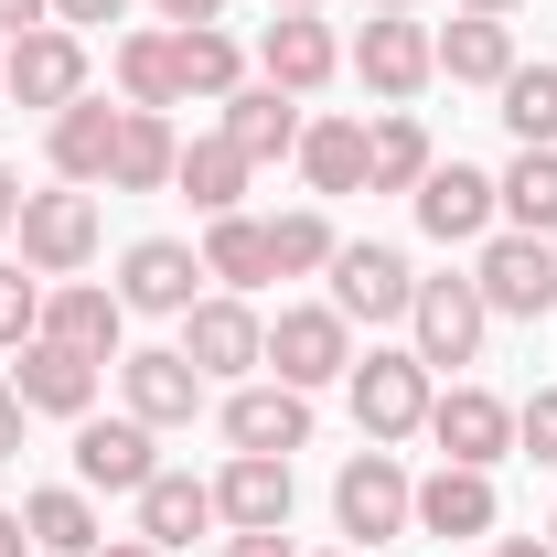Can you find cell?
<instances>
[{
  "instance_id": "6da1fadb",
  "label": "cell",
  "mask_w": 557,
  "mask_h": 557,
  "mask_svg": "<svg viewBox=\"0 0 557 557\" xmlns=\"http://www.w3.org/2000/svg\"><path fill=\"white\" fill-rule=\"evenodd\" d=\"M269 375L300 386V397L333 386V375H354V322L333 311V300H289V311L269 322Z\"/></svg>"
},
{
  "instance_id": "7a4b0ae2",
  "label": "cell",
  "mask_w": 557,
  "mask_h": 557,
  "mask_svg": "<svg viewBox=\"0 0 557 557\" xmlns=\"http://www.w3.org/2000/svg\"><path fill=\"white\" fill-rule=\"evenodd\" d=\"M22 269L33 278H75L86 258H97V194L86 183H65V194H22Z\"/></svg>"
},
{
  "instance_id": "3957f363",
  "label": "cell",
  "mask_w": 557,
  "mask_h": 557,
  "mask_svg": "<svg viewBox=\"0 0 557 557\" xmlns=\"http://www.w3.org/2000/svg\"><path fill=\"white\" fill-rule=\"evenodd\" d=\"M472 289H483V311H504V322H547V311H557V247L504 225V236H483Z\"/></svg>"
},
{
  "instance_id": "277c9868",
  "label": "cell",
  "mask_w": 557,
  "mask_h": 557,
  "mask_svg": "<svg viewBox=\"0 0 557 557\" xmlns=\"http://www.w3.org/2000/svg\"><path fill=\"white\" fill-rule=\"evenodd\" d=\"M354 429L386 450V440H418L429 429V364L418 354H364L354 364Z\"/></svg>"
},
{
  "instance_id": "5b68a950",
  "label": "cell",
  "mask_w": 557,
  "mask_h": 557,
  "mask_svg": "<svg viewBox=\"0 0 557 557\" xmlns=\"http://www.w3.org/2000/svg\"><path fill=\"white\" fill-rule=\"evenodd\" d=\"M333 515H344V536H364V547L408 536L418 483L397 472V450H354V461H344V483H333Z\"/></svg>"
},
{
  "instance_id": "8992f818",
  "label": "cell",
  "mask_w": 557,
  "mask_h": 557,
  "mask_svg": "<svg viewBox=\"0 0 557 557\" xmlns=\"http://www.w3.org/2000/svg\"><path fill=\"white\" fill-rule=\"evenodd\" d=\"M183 364H194L205 386L214 375H258V364H269V322H258L236 289H225V300H194V311H183Z\"/></svg>"
},
{
  "instance_id": "52a82bcc",
  "label": "cell",
  "mask_w": 557,
  "mask_h": 557,
  "mask_svg": "<svg viewBox=\"0 0 557 557\" xmlns=\"http://www.w3.org/2000/svg\"><path fill=\"white\" fill-rule=\"evenodd\" d=\"M408 300H418V269L397 247H375V236L333 247V311L344 322H408Z\"/></svg>"
},
{
  "instance_id": "ba28073f",
  "label": "cell",
  "mask_w": 557,
  "mask_h": 557,
  "mask_svg": "<svg viewBox=\"0 0 557 557\" xmlns=\"http://www.w3.org/2000/svg\"><path fill=\"white\" fill-rule=\"evenodd\" d=\"M483 289H472V278H418V300H408V333H418V364H472V354H483Z\"/></svg>"
},
{
  "instance_id": "9c48e42d",
  "label": "cell",
  "mask_w": 557,
  "mask_h": 557,
  "mask_svg": "<svg viewBox=\"0 0 557 557\" xmlns=\"http://www.w3.org/2000/svg\"><path fill=\"white\" fill-rule=\"evenodd\" d=\"M354 75H364V86H375V97H386V108H408L418 86H429V75H440V44H429V33H418L408 11H375V22H364V33H354Z\"/></svg>"
},
{
  "instance_id": "30bf717a",
  "label": "cell",
  "mask_w": 557,
  "mask_h": 557,
  "mask_svg": "<svg viewBox=\"0 0 557 557\" xmlns=\"http://www.w3.org/2000/svg\"><path fill=\"white\" fill-rule=\"evenodd\" d=\"M429 440H440V461L493 472V461L515 450V408H504L493 386H450V397H429Z\"/></svg>"
},
{
  "instance_id": "8fae6325",
  "label": "cell",
  "mask_w": 557,
  "mask_h": 557,
  "mask_svg": "<svg viewBox=\"0 0 557 557\" xmlns=\"http://www.w3.org/2000/svg\"><path fill=\"white\" fill-rule=\"evenodd\" d=\"M86 97V33H65V22H44V33H22L11 44V108H75Z\"/></svg>"
},
{
  "instance_id": "7c38bea8",
  "label": "cell",
  "mask_w": 557,
  "mask_h": 557,
  "mask_svg": "<svg viewBox=\"0 0 557 557\" xmlns=\"http://www.w3.org/2000/svg\"><path fill=\"white\" fill-rule=\"evenodd\" d=\"M418 205V225H429V236H440V247H483L493 236V172H472V161H429V183H418L408 194Z\"/></svg>"
},
{
  "instance_id": "4fadbf2b",
  "label": "cell",
  "mask_w": 557,
  "mask_h": 557,
  "mask_svg": "<svg viewBox=\"0 0 557 557\" xmlns=\"http://www.w3.org/2000/svg\"><path fill=\"white\" fill-rule=\"evenodd\" d=\"M119 397H129L139 429H194V408H205V375L183 364V344H161V354H119Z\"/></svg>"
},
{
  "instance_id": "5bb4252c",
  "label": "cell",
  "mask_w": 557,
  "mask_h": 557,
  "mask_svg": "<svg viewBox=\"0 0 557 557\" xmlns=\"http://www.w3.org/2000/svg\"><path fill=\"white\" fill-rule=\"evenodd\" d=\"M11 397H22V408H44V418H86V408H97V354L33 333L22 364H11Z\"/></svg>"
},
{
  "instance_id": "9a60e30c",
  "label": "cell",
  "mask_w": 557,
  "mask_h": 557,
  "mask_svg": "<svg viewBox=\"0 0 557 557\" xmlns=\"http://www.w3.org/2000/svg\"><path fill=\"white\" fill-rule=\"evenodd\" d=\"M44 333L75 344V354H97V364H119L129 300H119V289H97V278H54V289H44Z\"/></svg>"
},
{
  "instance_id": "2e32d148",
  "label": "cell",
  "mask_w": 557,
  "mask_h": 557,
  "mask_svg": "<svg viewBox=\"0 0 557 557\" xmlns=\"http://www.w3.org/2000/svg\"><path fill=\"white\" fill-rule=\"evenodd\" d=\"M161 472L150 461V429L139 418H75V483L86 493H139Z\"/></svg>"
},
{
  "instance_id": "e0dca14e",
  "label": "cell",
  "mask_w": 557,
  "mask_h": 557,
  "mask_svg": "<svg viewBox=\"0 0 557 557\" xmlns=\"http://www.w3.org/2000/svg\"><path fill=\"white\" fill-rule=\"evenodd\" d=\"M333 65H344V44H333V22H311V11H278L269 33H258V75L289 86V97L333 86Z\"/></svg>"
},
{
  "instance_id": "ac0fdd59",
  "label": "cell",
  "mask_w": 557,
  "mask_h": 557,
  "mask_svg": "<svg viewBox=\"0 0 557 557\" xmlns=\"http://www.w3.org/2000/svg\"><path fill=\"white\" fill-rule=\"evenodd\" d=\"M194 278H205V258H194L183 236H139L129 258H119V300H129V311H172V322H183V311H194Z\"/></svg>"
},
{
  "instance_id": "d6986e66",
  "label": "cell",
  "mask_w": 557,
  "mask_h": 557,
  "mask_svg": "<svg viewBox=\"0 0 557 557\" xmlns=\"http://www.w3.org/2000/svg\"><path fill=\"white\" fill-rule=\"evenodd\" d=\"M214 515H225L236 536H269V525H289V461H269V450H236V461L214 472Z\"/></svg>"
},
{
  "instance_id": "ffe728a7",
  "label": "cell",
  "mask_w": 557,
  "mask_h": 557,
  "mask_svg": "<svg viewBox=\"0 0 557 557\" xmlns=\"http://www.w3.org/2000/svg\"><path fill=\"white\" fill-rule=\"evenodd\" d=\"M225 440L289 461V450L311 440V397H300V386H236V397H225Z\"/></svg>"
},
{
  "instance_id": "44dd1931",
  "label": "cell",
  "mask_w": 557,
  "mask_h": 557,
  "mask_svg": "<svg viewBox=\"0 0 557 557\" xmlns=\"http://www.w3.org/2000/svg\"><path fill=\"white\" fill-rule=\"evenodd\" d=\"M119 119H129V108H108V97H75V108H54V172H65V183H86V194H108Z\"/></svg>"
},
{
  "instance_id": "7402d4cb",
  "label": "cell",
  "mask_w": 557,
  "mask_h": 557,
  "mask_svg": "<svg viewBox=\"0 0 557 557\" xmlns=\"http://www.w3.org/2000/svg\"><path fill=\"white\" fill-rule=\"evenodd\" d=\"M247 172H258V161H247L225 129H205V139H183L172 194H194V214H236V205H247Z\"/></svg>"
},
{
  "instance_id": "603a6c76",
  "label": "cell",
  "mask_w": 557,
  "mask_h": 557,
  "mask_svg": "<svg viewBox=\"0 0 557 557\" xmlns=\"http://www.w3.org/2000/svg\"><path fill=\"white\" fill-rule=\"evenodd\" d=\"M300 129H311V119H300V97H289V86H269V75L225 97V139H236L247 161H278V150H300Z\"/></svg>"
},
{
  "instance_id": "cb8c5ba5",
  "label": "cell",
  "mask_w": 557,
  "mask_h": 557,
  "mask_svg": "<svg viewBox=\"0 0 557 557\" xmlns=\"http://www.w3.org/2000/svg\"><path fill=\"white\" fill-rule=\"evenodd\" d=\"M418 536H493V472H461V461H440L429 483H418Z\"/></svg>"
},
{
  "instance_id": "d4e9b609",
  "label": "cell",
  "mask_w": 557,
  "mask_h": 557,
  "mask_svg": "<svg viewBox=\"0 0 557 557\" xmlns=\"http://www.w3.org/2000/svg\"><path fill=\"white\" fill-rule=\"evenodd\" d=\"M440 44V75L450 86H504L515 75V22H493V11H461L450 33H429Z\"/></svg>"
},
{
  "instance_id": "484cf974",
  "label": "cell",
  "mask_w": 557,
  "mask_h": 557,
  "mask_svg": "<svg viewBox=\"0 0 557 557\" xmlns=\"http://www.w3.org/2000/svg\"><path fill=\"white\" fill-rule=\"evenodd\" d=\"M214 525V483H194V472H150L139 483V536L150 547H194Z\"/></svg>"
},
{
  "instance_id": "4316f807",
  "label": "cell",
  "mask_w": 557,
  "mask_h": 557,
  "mask_svg": "<svg viewBox=\"0 0 557 557\" xmlns=\"http://www.w3.org/2000/svg\"><path fill=\"white\" fill-rule=\"evenodd\" d=\"M172 161H183L172 119H161V108H129V119H119V161H108V194H161Z\"/></svg>"
},
{
  "instance_id": "83f0119b",
  "label": "cell",
  "mask_w": 557,
  "mask_h": 557,
  "mask_svg": "<svg viewBox=\"0 0 557 557\" xmlns=\"http://www.w3.org/2000/svg\"><path fill=\"white\" fill-rule=\"evenodd\" d=\"M205 278H225L236 300H247L258 278H278V258H269V225H258V214H205Z\"/></svg>"
},
{
  "instance_id": "f1b7e54d",
  "label": "cell",
  "mask_w": 557,
  "mask_h": 557,
  "mask_svg": "<svg viewBox=\"0 0 557 557\" xmlns=\"http://www.w3.org/2000/svg\"><path fill=\"white\" fill-rule=\"evenodd\" d=\"M429 161H440V150H429L418 119H375V129H364V183H375V194H418Z\"/></svg>"
},
{
  "instance_id": "f546056e",
  "label": "cell",
  "mask_w": 557,
  "mask_h": 557,
  "mask_svg": "<svg viewBox=\"0 0 557 557\" xmlns=\"http://www.w3.org/2000/svg\"><path fill=\"white\" fill-rule=\"evenodd\" d=\"M493 205L515 236H557V150H515V172L493 183Z\"/></svg>"
},
{
  "instance_id": "4dcf8cb0",
  "label": "cell",
  "mask_w": 557,
  "mask_h": 557,
  "mask_svg": "<svg viewBox=\"0 0 557 557\" xmlns=\"http://www.w3.org/2000/svg\"><path fill=\"white\" fill-rule=\"evenodd\" d=\"M300 172H311V194H354L364 183V119H311L300 129Z\"/></svg>"
},
{
  "instance_id": "1f68e13d",
  "label": "cell",
  "mask_w": 557,
  "mask_h": 557,
  "mask_svg": "<svg viewBox=\"0 0 557 557\" xmlns=\"http://www.w3.org/2000/svg\"><path fill=\"white\" fill-rule=\"evenodd\" d=\"M22 525H33V547H44V557H97V504H86L75 483L33 493V504H22Z\"/></svg>"
},
{
  "instance_id": "d6a6232c",
  "label": "cell",
  "mask_w": 557,
  "mask_h": 557,
  "mask_svg": "<svg viewBox=\"0 0 557 557\" xmlns=\"http://www.w3.org/2000/svg\"><path fill=\"white\" fill-rule=\"evenodd\" d=\"M172 75H183V97H236V75H247V54H236V33H214V22H194V33H172Z\"/></svg>"
},
{
  "instance_id": "836d02e7",
  "label": "cell",
  "mask_w": 557,
  "mask_h": 557,
  "mask_svg": "<svg viewBox=\"0 0 557 557\" xmlns=\"http://www.w3.org/2000/svg\"><path fill=\"white\" fill-rule=\"evenodd\" d=\"M119 97H129V108H183L172 33H119Z\"/></svg>"
},
{
  "instance_id": "e575fe53",
  "label": "cell",
  "mask_w": 557,
  "mask_h": 557,
  "mask_svg": "<svg viewBox=\"0 0 557 557\" xmlns=\"http://www.w3.org/2000/svg\"><path fill=\"white\" fill-rule=\"evenodd\" d=\"M493 97H504V129L525 150H557V65H515Z\"/></svg>"
},
{
  "instance_id": "d590c367",
  "label": "cell",
  "mask_w": 557,
  "mask_h": 557,
  "mask_svg": "<svg viewBox=\"0 0 557 557\" xmlns=\"http://www.w3.org/2000/svg\"><path fill=\"white\" fill-rule=\"evenodd\" d=\"M333 247H344V236H333V214H322V205H300V214H278V225H269V258H278V278L333 269Z\"/></svg>"
},
{
  "instance_id": "8d00e7d4",
  "label": "cell",
  "mask_w": 557,
  "mask_h": 557,
  "mask_svg": "<svg viewBox=\"0 0 557 557\" xmlns=\"http://www.w3.org/2000/svg\"><path fill=\"white\" fill-rule=\"evenodd\" d=\"M33 333H44V278L0 258V354H22Z\"/></svg>"
},
{
  "instance_id": "74e56055",
  "label": "cell",
  "mask_w": 557,
  "mask_h": 557,
  "mask_svg": "<svg viewBox=\"0 0 557 557\" xmlns=\"http://www.w3.org/2000/svg\"><path fill=\"white\" fill-rule=\"evenodd\" d=\"M515 450H525V461H547V472H557V386H536V397L515 408Z\"/></svg>"
},
{
  "instance_id": "f35d334b",
  "label": "cell",
  "mask_w": 557,
  "mask_h": 557,
  "mask_svg": "<svg viewBox=\"0 0 557 557\" xmlns=\"http://www.w3.org/2000/svg\"><path fill=\"white\" fill-rule=\"evenodd\" d=\"M119 11H129V0H54V22H65V33H97V22H119Z\"/></svg>"
},
{
  "instance_id": "ab89813d",
  "label": "cell",
  "mask_w": 557,
  "mask_h": 557,
  "mask_svg": "<svg viewBox=\"0 0 557 557\" xmlns=\"http://www.w3.org/2000/svg\"><path fill=\"white\" fill-rule=\"evenodd\" d=\"M44 11H54V0H0V44H22V33H44Z\"/></svg>"
},
{
  "instance_id": "60d3db41",
  "label": "cell",
  "mask_w": 557,
  "mask_h": 557,
  "mask_svg": "<svg viewBox=\"0 0 557 557\" xmlns=\"http://www.w3.org/2000/svg\"><path fill=\"white\" fill-rule=\"evenodd\" d=\"M150 11H161L172 33H194V22H225V0H150Z\"/></svg>"
},
{
  "instance_id": "b9f144b4",
  "label": "cell",
  "mask_w": 557,
  "mask_h": 557,
  "mask_svg": "<svg viewBox=\"0 0 557 557\" xmlns=\"http://www.w3.org/2000/svg\"><path fill=\"white\" fill-rule=\"evenodd\" d=\"M22 418H33V408H22V397H11V375H0V461H22Z\"/></svg>"
},
{
  "instance_id": "7bdbcfd3",
  "label": "cell",
  "mask_w": 557,
  "mask_h": 557,
  "mask_svg": "<svg viewBox=\"0 0 557 557\" xmlns=\"http://www.w3.org/2000/svg\"><path fill=\"white\" fill-rule=\"evenodd\" d=\"M225 557H289V525H269V536H236Z\"/></svg>"
},
{
  "instance_id": "ee69618b",
  "label": "cell",
  "mask_w": 557,
  "mask_h": 557,
  "mask_svg": "<svg viewBox=\"0 0 557 557\" xmlns=\"http://www.w3.org/2000/svg\"><path fill=\"white\" fill-rule=\"evenodd\" d=\"M11 225H22V172L0 161V236H11Z\"/></svg>"
},
{
  "instance_id": "f6af8a7d",
  "label": "cell",
  "mask_w": 557,
  "mask_h": 557,
  "mask_svg": "<svg viewBox=\"0 0 557 557\" xmlns=\"http://www.w3.org/2000/svg\"><path fill=\"white\" fill-rule=\"evenodd\" d=\"M0 557H33V525L22 515H0Z\"/></svg>"
},
{
  "instance_id": "bcb514c9",
  "label": "cell",
  "mask_w": 557,
  "mask_h": 557,
  "mask_svg": "<svg viewBox=\"0 0 557 557\" xmlns=\"http://www.w3.org/2000/svg\"><path fill=\"white\" fill-rule=\"evenodd\" d=\"M483 557H557V547H536V536H504V547H483Z\"/></svg>"
},
{
  "instance_id": "7dc6e473",
  "label": "cell",
  "mask_w": 557,
  "mask_h": 557,
  "mask_svg": "<svg viewBox=\"0 0 557 557\" xmlns=\"http://www.w3.org/2000/svg\"><path fill=\"white\" fill-rule=\"evenodd\" d=\"M97 557H161V547H150V536H119V547H97Z\"/></svg>"
},
{
  "instance_id": "c3c4849f",
  "label": "cell",
  "mask_w": 557,
  "mask_h": 557,
  "mask_svg": "<svg viewBox=\"0 0 557 557\" xmlns=\"http://www.w3.org/2000/svg\"><path fill=\"white\" fill-rule=\"evenodd\" d=\"M0 108H11V44H0Z\"/></svg>"
},
{
  "instance_id": "681fc988",
  "label": "cell",
  "mask_w": 557,
  "mask_h": 557,
  "mask_svg": "<svg viewBox=\"0 0 557 557\" xmlns=\"http://www.w3.org/2000/svg\"><path fill=\"white\" fill-rule=\"evenodd\" d=\"M461 11H493V22H504V11H515V0H461Z\"/></svg>"
},
{
  "instance_id": "f907efd6",
  "label": "cell",
  "mask_w": 557,
  "mask_h": 557,
  "mask_svg": "<svg viewBox=\"0 0 557 557\" xmlns=\"http://www.w3.org/2000/svg\"><path fill=\"white\" fill-rule=\"evenodd\" d=\"M278 11H322V0H278Z\"/></svg>"
},
{
  "instance_id": "816d5d0a",
  "label": "cell",
  "mask_w": 557,
  "mask_h": 557,
  "mask_svg": "<svg viewBox=\"0 0 557 557\" xmlns=\"http://www.w3.org/2000/svg\"><path fill=\"white\" fill-rule=\"evenodd\" d=\"M375 11H418V0H375Z\"/></svg>"
},
{
  "instance_id": "f5cc1de1",
  "label": "cell",
  "mask_w": 557,
  "mask_h": 557,
  "mask_svg": "<svg viewBox=\"0 0 557 557\" xmlns=\"http://www.w3.org/2000/svg\"><path fill=\"white\" fill-rule=\"evenodd\" d=\"M547 536H557V525H547Z\"/></svg>"
}]
</instances>
